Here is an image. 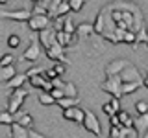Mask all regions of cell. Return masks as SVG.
Here are the masks:
<instances>
[{
    "label": "cell",
    "mask_w": 148,
    "mask_h": 138,
    "mask_svg": "<svg viewBox=\"0 0 148 138\" xmlns=\"http://www.w3.org/2000/svg\"><path fill=\"white\" fill-rule=\"evenodd\" d=\"M120 85H122L120 74H115V76H106L104 83H102V90L108 92V94H111V96H115V98H122Z\"/></svg>",
    "instance_id": "1"
},
{
    "label": "cell",
    "mask_w": 148,
    "mask_h": 138,
    "mask_svg": "<svg viewBox=\"0 0 148 138\" xmlns=\"http://www.w3.org/2000/svg\"><path fill=\"white\" fill-rule=\"evenodd\" d=\"M28 96V90L22 89V87H18V89H13L11 96H9L8 99V110L9 112H18V109L22 107V103H24V98Z\"/></svg>",
    "instance_id": "2"
},
{
    "label": "cell",
    "mask_w": 148,
    "mask_h": 138,
    "mask_svg": "<svg viewBox=\"0 0 148 138\" xmlns=\"http://www.w3.org/2000/svg\"><path fill=\"white\" fill-rule=\"evenodd\" d=\"M28 26H30L32 31H41L45 28L52 26V18L46 13H32V17L28 18Z\"/></svg>",
    "instance_id": "3"
},
{
    "label": "cell",
    "mask_w": 148,
    "mask_h": 138,
    "mask_svg": "<svg viewBox=\"0 0 148 138\" xmlns=\"http://www.w3.org/2000/svg\"><path fill=\"white\" fill-rule=\"evenodd\" d=\"M82 125L85 127L89 133H92L95 136H102L100 122H98V118H96V114H95V112H91V110H85V116H83Z\"/></svg>",
    "instance_id": "4"
},
{
    "label": "cell",
    "mask_w": 148,
    "mask_h": 138,
    "mask_svg": "<svg viewBox=\"0 0 148 138\" xmlns=\"http://www.w3.org/2000/svg\"><path fill=\"white\" fill-rule=\"evenodd\" d=\"M46 57L52 59V61H59V63L69 64L67 57H65V46H61L58 41H56V43H52L48 48H46Z\"/></svg>",
    "instance_id": "5"
},
{
    "label": "cell",
    "mask_w": 148,
    "mask_h": 138,
    "mask_svg": "<svg viewBox=\"0 0 148 138\" xmlns=\"http://www.w3.org/2000/svg\"><path fill=\"white\" fill-rule=\"evenodd\" d=\"M120 79H122V81H133V83H139V85H143V76L139 74V70L133 66L132 63L120 70Z\"/></svg>",
    "instance_id": "6"
},
{
    "label": "cell",
    "mask_w": 148,
    "mask_h": 138,
    "mask_svg": "<svg viewBox=\"0 0 148 138\" xmlns=\"http://www.w3.org/2000/svg\"><path fill=\"white\" fill-rule=\"evenodd\" d=\"M2 18H11L17 22H28V18L32 17V9H15V11H0Z\"/></svg>",
    "instance_id": "7"
},
{
    "label": "cell",
    "mask_w": 148,
    "mask_h": 138,
    "mask_svg": "<svg viewBox=\"0 0 148 138\" xmlns=\"http://www.w3.org/2000/svg\"><path fill=\"white\" fill-rule=\"evenodd\" d=\"M39 57H41V43H39V39H37V41H32L30 46L24 50L22 59H24V61H30V63H35Z\"/></svg>",
    "instance_id": "8"
},
{
    "label": "cell",
    "mask_w": 148,
    "mask_h": 138,
    "mask_svg": "<svg viewBox=\"0 0 148 138\" xmlns=\"http://www.w3.org/2000/svg\"><path fill=\"white\" fill-rule=\"evenodd\" d=\"M37 39H39V43L41 46H45V50L48 48L52 43H56V30L52 26H48V28H45V30H41V31H37Z\"/></svg>",
    "instance_id": "9"
},
{
    "label": "cell",
    "mask_w": 148,
    "mask_h": 138,
    "mask_svg": "<svg viewBox=\"0 0 148 138\" xmlns=\"http://www.w3.org/2000/svg\"><path fill=\"white\" fill-rule=\"evenodd\" d=\"M83 116H85V110L80 109L78 105L69 107V109H63V118H65V120H71V122L82 123V122H83Z\"/></svg>",
    "instance_id": "10"
},
{
    "label": "cell",
    "mask_w": 148,
    "mask_h": 138,
    "mask_svg": "<svg viewBox=\"0 0 148 138\" xmlns=\"http://www.w3.org/2000/svg\"><path fill=\"white\" fill-rule=\"evenodd\" d=\"M133 127L137 129L139 136H145V133L148 131V112H141L133 116Z\"/></svg>",
    "instance_id": "11"
},
{
    "label": "cell",
    "mask_w": 148,
    "mask_h": 138,
    "mask_svg": "<svg viewBox=\"0 0 148 138\" xmlns=\"http://www.w3.org/2000/svg\"><path fill=\"white\" fill-rule=\"evenodd\" d=\"M56 41L61 46H65V48H69V46L76 44L78 37H76V33H67L65 30H59V31H56Z\"/></svg>",
    "instance_id": "12"
},
{
    "label": "cell",
    "mask_w": 148,
    "mask_h": 138,
    "mask_svg": "<svg viewBox=\"0 0 148 138\" xmlns=\"http://www.w3.org/2000/svg\"><path fill=\"white\" fill-rule=\"evenodd\" d=\"M92 33H95V28H92V24L82 22V24H78V26H76V37H78L80 41L92 39Z\"/></svg>",
    "instance_id": "13"
},
{
    "label": "cell",
    "mask_w": 148,
    "mask_h": 138,
    "mask_svg": "<svg viewBox=\"0 0 148 138\" xmlns=\"http://www.w3.org/2000/svg\"><path fill=\"white\" fill-rule=\"evenodd\" d=\"M130 61L126 59H115V61H111L108 66H106V76H115V74H120L124 66H128Z\"/></svg>",
    "instance_id": "14"
},
{
    "label": "cell",
    "mask_w": 148,
    "mask_h": 138,
    "mask_svg": "<svg viewBox=\"0 0 148 138\" xmlns=\"http://www.w3.org/2000/svg\"><path fill=\"white\" fill-rule=\"evenodd\" d=\"M26 81H28V74L26 72H17L9 81H6V87L8 89H18V87H22Z\"/></svg>",
    "instance_id": "15"
},
{
    "label": "cell",
    "mask_w": 148,
    "mask_h": 138,
    "mask_svg": "<svg viewBox=\"0 0 148 138\" xmlns=\"http://www.w3.org/2000/svg\"><path fill=\"white\" fill-rule=\"evenodd\" d=\"M92 28H95V33L96 35H102V33H104V28H106V9L98 11L95 22H92Z\"/></svg>",
    "instance_id": "16"
},
{
    "label": "cell",
    "mask_w": 148,
    "mask_h": 138,
    "mask_svg": "<svg viewBox=\"0 0 148 138\" xmlns=\"http://www.w3.org/2000/svg\"><path fill=\"white\" fill-rule=\"evenodd\" d=\"M9 127H11V136L13 138H28V127L21 125L18 122H13Z\"/></svg>",
    "instance_id": "17"
},
{
    "label": "cell",
    "mask_w": 148,
    "mask_h": 138,
    "mask_svg": "<svg viewBox=\"0 0 148 138\" xmlns=\"http://www.w3.org/2000/svg\"><path fill=\"white\" fill-rule=\"evenodd\" d=\"M17 74L15 64H6V66H0V81H9L13 76Z\"/></svg>",
    "instance_id": "18"
},
{
    "label": "cell",
    "mask_w": 148,
    "mask_h": 138,
    "mask_svg": "<svg viewBox=\"0 0 148 138\" xmlns=\"http://www.w3.org/2000/svg\"><path fill=\"white\" fill-rule=\"evenodd\" d=\"M56 103H58L61 109H69V107H74V105L80 103V98H78V96H74V98L72 96H63V98H59Z\"/></svg>",
    "instance_id": "19"
},
{
    "label": "cell",
    "mask_w": 148,
    "mask_h": 138,
    "mask_svg": "<svg viewBox=\"0 0 148 138\" xmlns=\"http://www.w3.org/2000/svg\"><path fill=\"white\" fill-rule=\"evenodd\" d=\"M139 83H133V81H122L120 85V90H122V96H128V94H133L137 89H139Z\"/></svg>",
    "instance_id": "20"
},
{
    "label": "cell",
    "mask_w": 148,
    "mask_h": 138,
    "mask_svg": "<svg viewBox=\"0 0 148 138\" xmlns=\"http://www.w3.org/2000/svg\"><path fill=\"white\" fill-rule=\"evenodd\" d=\"M141 43H148V33H146V28L143 26V28H139V30L135 31V43H133V48H137Z\"/></svg>",
    "instance_id": "21"
},
{
    "label": "cell",
    "mask_w": 148,
    "mask_h": 138,
    "mask_svg": "<svg viewBox=\"0 0 148 138\" xmlns=\"http://www.w3.org/2000/svg\"><path fill=\"white\" fill-rule=\"evenodd\" d=\"M119 120H120V125L124 127H133V116L130 112H126V110H119Z\"/></svg>",
    "instance_id": "22"
},
{
    "label": "cell",
    "mask_w": 148,
    "mask_h": 138,
    "mask_svg": "<svg viewBox=\"0 0 148 138\" xmlns=\"http://www.w3.org/2000/svg\"><path fill=\"white\" fill-rule=\"evenodd\" d=\"M37 99H39V103H41V105H54V103H56L54 96L50 94V92H46V90L41 92V94L37 96Z\"/></svg>",
    "instance_id": "23"
},
{
    "label": "cell",
    "mask_w": 148,
    "mask_h": 138,
    "mask_svg": "<svg viewBox=\"0 0 148 138\" xmlns=\"http://www.w3.org/2000/svg\"><path fill=\"white\" fill-rule=\"evenodd\" d=\"M15 122H18L21 125H24V127H32V125H34V118H32L28 112H21V114L17 116Z\"/></svg>",
    "instance_id": "24"
},
{
    "label": "cell",
    "mask_w": 148,
    "mask_h": 138,
    "mask_svg": "<svg viewBox=\"0 0 148 138\" xmlns=\"http://www.w3.org/2000/svg\"><path fill=\"white\" fill-rule=\"evenodd\" d=\"M13 122H15V114L13 112H9V110L0 112V125H11Z\"/></svg>",
    "instance_id": "25"
},
{
    "label": "cell",
    "mask_w": 148,
    "mask_h": 138,
    "mask_svg": "<svg viewBox=\"0 0 148 138\" xmlns=\"http://www.w3.org/2000/svg\"><path fill=\"white\" fill-rule=\"evenodd\" d=\"M71 13V6H69V0H61V4H59L58 11H56V17H65ZM54 17V18H56Z\"/></svg>",
    "instance_id": "26"
},
{
    "label": "cell",
    "mask_w": 148,
    "mask_h": 138,
    "mask_svg": "<svg viewBox=\"0 0 148 138\" xmlns=\"http://www.w3.org/2000/svg\"><path fill=\"white\" fill-rule=\"evenodd\" d=\"M63 92H65V96H78V89H76V85L71 81H65V85H63Z\"/></svg>",
    "instance_id": "27"
},
{
    "label": "cell",
    "mask_w": 148,
    "mask_h": 138,
    "mask_svg": "<svg viewBox=\"0 0 148 138\" xmlns=\"http://www.w3.org/2000/svg\"><path fill=\"white\" fill-rule=\"evenodd\" d=\"M69 6H71V11L78 13V11L83 9V6H85V0H69Z\"/></svg>",
    "instance_id": "28"
},
{
    "label": "cell",
    "mask_w": 148,
    "mask_h": 138,
    "mask_svg": "<svg viewBox=\"0 0 148 138\" xmlns=\"http://www.w3.org/2000/svg\"><path fill=\"white\" fill-rule=\"evenodd\" d=\"M63 30L67 31V33H76V24H74V20H72L71 17L65 18V22H63Z\"/></svg>",
    "instance_id": "29"
},
{
    "label": "cell",
    "mask_w": 148,
    "mask_h": 138,
    "mask_svg": "<svg viewBox=\"0 0 148 138\" xmlns=\"http://www.w3.org/2000/svg\"><path fill=\"white\" fill-rule=\"evenodd\" d=\"M13 61H15V57H13L11 53H4V55H0V66H6V64H13Z\"/></svg>",
    "instance_id": "30"
},
{
    "label": "cell",
    "mask_w": 148,
    "mask_h": 138,
    "mask_svg": "<svg viewBox=\"0 0 148 138\" xmlns=\"http://www.w3.org/2000/svg\"><path fill=\"white\" fill-rule=\"evenodd\" d=\"M63 22H65V17H56V18H52V28L56 31L63 30Z\"/></svg>",
    "instance_id": "31"
},
{
    "label": "cell",
    "mask_w": 148,
    "mask_h": 138,
    "mask_svg": "<svg viewBox=\"0 0 148 138\" xmlns=\"http://www.w3.org/2000/svg\"><path fill=\"white\" fill-rule=\"evenodd\" d=\"M122 43H128V44H133V43H135V31H132V30H126V33H124V39H122Z\"/></svg>",
    "instance_id": "32"
},
{
    "label": "cell",
    "mask_w": 148,
    "mask_h": 138,
    "mask_svg": "<svg viewBox=\"0 0 148 138\" xmlns=\"http://www.w3.org/2000/svg\"><path fill=\"white\" fill-rule=\"evenodd\" d=\"M18 44H21V37L15 35V33L9 35V39H8V46H9V48H17Z\"/></svg>",
    "instance_id": "33"
},
{
    "label": "cell",
    "mask_w": 148,
    "mask_h": 138,
    "mask_svg": "<svg viewBox=\"0 0 148 138\" xmlns=\"http://www.w3.org/2000/svg\"><path fill=\"white\" fill-rule=\"evenodd\" d=\"M135 112L137 114L148 112V103H146V101H137V103H135Z\"/></svg>",
    "instance_id": "34"
},
{
    "label": "cell",
    "mask_w": 148,
    "mask_h": 138,
    "mask_svg": "<svg viewBox=\"0 0 148 138\" xmlns=\"http://www.w3.org/2000/svg\"><path fill=\"white\" fill-rule=\"evenodd\" d=\"M54 70H56V74H58V76H63L65 70H67V64H65V63H59V61H56Z\"/></svg>",
    "instance_id": "35"
},
{
    "label": "cell",
    "mask_w": 148,
    "mask_h": 138,
    "mask_svg": "<svg viewBox=\"0 0 148 138\" xmlns=\"http://www.w3.org/2000/svg\"><path fill=\"white\" fill-rule=\"evenodd\" d=\"M102 110H104V112L108 114V116H111V114H115V112H117L111 101H109V103H104V105H102Z\"/></svg>",
    "instance_id": "36"
},
{
    "label": "cell",
    "mask_w": 148,
    "mask_h": 138,
    "mask_svg": "<svg viewBox=\"0 0 148 138\" xmlns=\"http://www.w3.org/2000/svg\"><path fill=\"white\" fill-rule=\"evenodd\" d=\"M50 94L54 96V99L58 101L59 98H63L65 96V92H63V89H58V87H52V90H50Z\"/></svg>",
    "instance_id": "37"
},
{
    "label": "cell",
    "mask_w": 148,
    "mask_h": 138,
    "mask_svg": "<svg viewBox=\"0 0 148 138\" xmlns=\"http://www.w3.org/2000/svg\"><path fill=\"white\" fill-rule=\"evenodd\" d=\"M109 136L120 138V125H111V129H109Z\"/></svg>",
    "instance_id": "38"
},
{
    "label": "cell",
    "mask_w": 148,
    "mask_h": 138,
    "mask_svg": "<svg viewBox=\"0 0 148 138\" xmlns=\"http://www.w3.org/2000/svg\"><path fill=\"white\" fill-rule=\"evenodd\" d=\"M45 76L48 77V79H52V77H56V76H58V74H56L54 66H50V68H45Z\"/></svg>",
    "instance_id": "39"
},
{
    "label": "cell",
    "mask_w": 148,
    "mask_h": 138,
    "mask_svg": "<svg viewBox=\"0 0 148 138\" xmlns=\"http://www.w3.org/2000/svg\"><path fill=\"white\" fill-rule=\"evenodd\" d=\"M28 138H43V135L37 133V131H34L32 127H28Z\"/></svg>",
    "instance_id": "40"
},
{
    "label": "cell",
    "mask_w": 148,
    "mask_h": 138,
    "mask_svg": "<svg viewBox=\"0 0 148 138\" xmlns=\"http://www.w3.org/2000/svg\"><path fill=\"white\" fill-rule=\"evenodd\" d=\"M109 123H111V125H120V120H119V114L117 112L109 116Z\"/></svg>",
    "instance_id": "41"
},
{
    "label": "cell",
    "mask_w": 148,
    "mask_h": 138,
    "mask_svg": "<svg viewBox=\"0 0 148 138\" xmlns=\"http://www.w3.org/2000/svg\"><path fill=\"white\" fill-rule=\"evenodd\" d=\"M111 103H113L115 110L119 112V110H120V98H115V96H113V99H111Z\"/></svg>",
    "instance_id": "42"
},
{
    "label": "cell",
    "mask_w": 148,
    "mask_h": 138,
    "mask_svg": "<svg viewBox=\"0 0 148 138\" xmlns=\"http://www.w3.org/2000/svg\"><path fill=\"white\" fill-rule=\"evenodd\" d=\"M143 85H145L146 89H148V74H146V77H143Z\"/></svg>",
    "instance_id": "43"
},
{
    "label": "cell",
    "mask_w": 148,
    "mask_h": 138,
    "mask_svg": "<svg viewBox=\"0 0 148 138\" xmlns=\"http://www.w3.org/2000/svg\"><path fill=\"white\" fill-rule=\"evenodd\" d=\"M9 2V0H0V4H8Z\"/></svg>",
    "instance_id": "44"
},
{
    "label": "cell",
    "mask_w": 148,
    "mask_h": 138,
    "mask_svg": "<svg viewBox=\"0 0 148 138\" xmlns=\"http://www.w3.org/2000/svg\"><path fill=\"white\" fill-rule=\"evenodd\" d=\"M34 2H39V0H34Z\"/></svg>",
    "instance_id": "45"
},
{
    "label": "cell",
    "mask_w": 148,
    "mask_h": 138,
    "mask_svg": "<svg viewBox=\"0 0 148 138\" xmlns=\"http://www.w3.org/2000/svg\"><path fill=\"white\" fill-rule=\"evenodd\" d=\"M146 48H148V43H146Z\"/></svg>",
    "instance_id": "46"
},
{
    "label": "cell",
    "mask_w": 148,
    "mask_h": 138,
    "mask_svg": "<svg viewBox=\"0 0 148 138\" xmlns=\"http://www.w3.org/2000/svg\"><path fill=\"white\" fill-rule=\"evenodd\" d=\"M146 74H148V68H146Z\"/></svg>",
    "instance_id": "47"
}]
</instances>
